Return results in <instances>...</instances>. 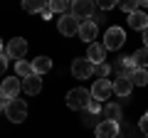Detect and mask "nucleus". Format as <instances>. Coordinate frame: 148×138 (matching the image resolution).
Instances as JSON below:
<instances>
[{
	"instance_id": "obj_12",
	"label": "nucleus",
	"mask_w": 148,
	"mask_h": 138,
	"mask_svg": "<svg viewBox=\"0 0 148 138\" xmlns=\"http://www.w3.org/2000/svg\"><path fill=\"white\" fill-rule=\"evenodd\" d=\"M22 89H25V94H30V96L40 94V91H42V77L32 74V77H27V79H22Z\"/></svg>"
},
{
	"instance_id": "obj_21",
	"label": "nucleus",
	"mask_w": 148,
	"mask_h": 138,
	"mask_svg": "<svg viewBox=\"0 0 148 138\" xmlns=\"http://www.w3.org/2000/svg\"><path fill=\"white\" fill-rule=\"evenodd\" d=\"M22 10L25 12H45V10H49V3H22Z\"/></svg>"
},
{
	"instance_id": "obj_14",
	"label": "nucleus",
	"mask_w": 148,
	"mask_h": 138,
	"mask_svg": "<svg viewBox=\"0 0 148 138\" xmlns=\"http://www.w3.org/2000/svg\"><path fill=\"white\" fill-rule=\"evenodd\" d=\"M128 25H131L133 30H141V32H143V30L148 27V15H146L143 10H136L133 15H128Z\"/></svg>"
},
{
	"instance_id": "obj_26",
	"label": "nucleus",
	"mask_w": 148,
	"mask_h": 138,
	"mask_svg": "<svg viewBox=\"0 0 148 138\" xmlns=\"http://www.w3.org/2000/svg\"><path fill=\"white\" fill-rule=\"evenodd\" d=\"M86 111H89V113H96V116H99V111H104V109H101V104H99V101H94V99H91V104H89V109H86Z\"/></svg>"
},
{
	"instance_id": "obj_28",
	"label": "nucleus",
	"mask_w": 148,
	"mask_h": 138,
	"mask_svg": "<svg viewBox=\"0 0 148 138\" xmlns=\"http://www.w3.org/2000/svg\"><path fill=\"white\" fill-rule=\"evenodd\" d=\"M5 69H8V54H0V77L5 74Z\"/></svg>"
},
{
	"instance_id": "obj_31",
	"label": "nucleus",
	"mask_w": 148,
	"mask_h": 138,
	"mask_svg": "<svg viewBox=\"0 0 148 138\" xmlns=\"http://www.w3.org/2000/svg\"><path fill=\"white\" fill-rule=\"evenodd\" d=\"M143 8H148V0H138V10H143Z\"/></svg>"
},
{
	"instance_id": "obj_20",
	"label": "nucleus",
	"mask_w": 148,
	"mask_h": 138,
	"mask_svg": "<svg viewBox=\"0 0 148 138\" xmlns=\"http://www.w3.org/2000/svg\"><path fill=\"white\" fill-rule=\"evenodd\" d=\"M15 69H17V77H20V79H27V77L35 74L32 64H30V62H25V59H22V62H17V64H15Z\"/></svg>"
},
{
	"instance_id": "obj_8",
	"label": "nucleus",
	"mask_w": 148,
	"mask_h": 138,
	"mask_svg": "<svg viewBox=\"0 0 148 138\" xmlns=\"http://www.w3.org/2000/svg\"><path fill=\"white\" fill-rule=\"evenodd\" d=\"M114 94V84H111L109 79H96L94 81V86H91V96H94V101H104V99H109V96Z\"/></svg>"
},
{
	"instance_id": "obj_6",
	"label": "nucleus",
	"mask_w": 148,
	"mask_h": 138,
	"mask_svg": "<svg viewBox=\"0 0 148 138\" xmlns=\"http://www.w3.org/2000/svg\"><path fill=\"white\" fill-rule=\"evenodd\" d=\"M79 27H82V22L77 20V17L69 12V15H62L57 20V30L62 32L64 37H72V35H79Z\"/></svg>"
},
{
	"instance_id": "obj_22",
	"label": "nucleus",
	"mask_w": 148,
	"mask_h": 138,
	"mask_svg": "<svg viewBox=\"0 0 148 138\" xmlns=\"http://www.w3.org/2000/svg\"><path fill=\"white\" fill-rule=\"evenodd\" d=\"M131 81H133L136 86H146V84H148V72H146V69H136L133 77H131Z\"/></svg>"
},
{
	"instance_id": "obj_7",
	"label": "nucleus",
	"mask_w": 148,
	"mask_h": 138,
	"mask_svg": "<svg viewBox=\"0 0 148 138\" xmlns=\"http://www.w3.org/2000/svg\"><path fill=\"white\" fill-rule=\"evenodd\" d=\"M20 89H22L20 77H5V79H3V84H0V94L5 96L8 101H10V99H17Z\"/></svg>"
},
{
	"instance_id": "obj_10",
	"label": "nucleus",
	"mask_w": 148,
	"mask_h": 138,
	"mask_svg": "<svg viewBox=\"0 0 148 138\" xmlns=\"http://www.w3.org/2000/svg\"><path fill=\"white\" fill-rule=\"evenodd\" d=\"M96 138H116L119 136V123L114 121H99V126L94 128Z\"/></svg>"
},
{
	"instance_id": "obj_16",
	"label": "nucleus",
	"mask_w": 148,
	"mask_h": 138,
	"mask_svg": "<svg viewBox=\"0 0 148 138\" xmlns=\"http://www.w3.org/2000/svg\"><path fill=\"white\" fill-rule=\"evenodd\" d=\"M101 118H104V121L119 123V118H121V106H119V104H106L104 111H101Z\"/></svg>"
},
{
	"instance_id": "obj_19",
	"label": "nucleus",
	"mask_w": 148,
	"mask_h": 138,
	"mask_svg": "<svg viewBox=\"0 0 148 138\" xmlns=\"http://www.w3.org/2000/svg\"><path fill=\"white\" fill-rule=\"evenodd\" d=\"M49 10H52V12H59V15H69L72 5H69L67 0H52V3H49Z\"/></svg>"
},
{
	"instance_id": "obj_32",
	"label": "nucleus",
	"mask_w": 148,
	"mask_h": 138,
	"mask_svg": "<svg viewBox=\"0 0 148 138\" xmlns=\"http://www.w3.org/2000/svg\"><path fill=\"white\" fill-rule=\"evenodd\" d=\"M143 42H146V47H148V27L143 30Z\"/></svg>"
},
{
	"instance_id": "obj_18",
	"label": "nucleus",
	"mask_w": 148,
	"mask_h": 138,
	"mask_svg": "<svg viewBox=\"0 0 148 138\" xmlns=\"http://www.w3.org/2000/svg\"><path fill=\"white\" fill-rule=\"evenodd\" d=\"M131 59H133V64H136V69H146L148 67V47L136 49V52L131 54Z\"/></svg>"
},
{
	"instance_id": "obj_30",
	"label": "nucleus",
	"mask_w": 148,
	"mask_h": 138,
	"mask_svg": "<svg viewBox=\"0 0 148 138\" xmlns=\"http://www.w3.org/2000/svg\"><path fill=\"white\" fill-rule=\"evenodd\" d=\"M5 106H8V99L0 94V111H5Z\"/></svg>"
},
{
	"instance_id": "obj_27",
	"label": "nucleus",
	"mask_w": 148,
	"mask_h": 138,
	"mask_svg": "<svg viewBox=\"0 0 148 138\" xmlns=\"http://www.w3.org/2000/svg\"><path fill=\"white\" fill-rule=\"evenodd\" d=\"M138 128H141V131H143V133L148 136V113H143V118L138 121Z\"/></svg>"
},
{
	"instance_id": "obj_23",
	"label": "nucleus",
	"mask_w": 148,
	"mask_h": 138,
	"mask_svg": "<svg viewBox=\"0 0 148 138\" xmlns=\"http://www.w3.org/2000/svg\"><path fill=\"white\" fill-rule=\"evenodd\" d=\"M119 8H121L123 12H128V15H133V12L138 10V0H123V3H121Z\"/></svg>"
},
{
	"instance_id": "obj_29",
	"label": "nucleus",
	"mask_w": 148,
	"mask_h": 138,
	"mask_svg": "<svg viewBox=\"0 0 148 138\" xmlns=\"http://www.w3.org/2000/svg\"><path fill=\"white\" fill-rule=\"evenodd\" d=\"M99 8H101V10H111V8H116V3H114V0H101Z\"/></svg>"
},
{
	"instance_id": "obj_25",
	"label": "nucleus",
	"mask_w": 148,
	"mask_h": 138,
	"mask_svg": "<svg viewBox=\"0 0 148 138\" xmlns=\"http://www.w3.org/2000/svg\"><path fill=\"white\" fill-rule=\"evenodd\" d=\"M109 72H111V67H109V64H96V74H99V79H106V74H109Z\"/></svg>"
},
{
	"instance_id": "obj_33",
	"label": "nucleus",
	"mask_w": 148,
	"mask_h": 138,
	"mask_svg": "<svg viewBox=\"0 0 148 138\" xmlns=\"http://www.w3.org/2000/svg\"><path fill=\"white\" fill-rule=\"evenodd\" d=\"M0 54H3V40H0Z\"/></svg>"
},
{
	"instance_id": "obj_5",
	"label": "nucleus",
	"mask_w": 148,
	"mask_h": 138,
	"mask_svg": "<svg viewBox=\"0 0 148 138\" xmlns=\"http://www.w3.org/2000/svg\"><path fill=\"white\" fill-rule=\"evenodd\" d=\"M72 15L79 22H86L94 17V3L91 0H74L72 3Z\"/></svg>"
},
{
	"instance_id": "obj_3",
	"label": "nucleus",
	"mask_w": 148,
	"mask_h": 138,
	"mask_svg": "<svg viewBox=\"0 0 148 138\" xmlns=\"http://www.w3.org/2000/svg\"><path fill=\"white\" fill-rule=\"evenodd\" d=\"M5 116L10 118L12 123H22L27 118L25 101H22V99H10V101H8V106H5Z\"/></svg>"
},
{
	"instance_id": "obj_13",
	"label": "nucleus",
	"mask_w": 148,
	"mask_h": 138,
	"mask_svg": "<svg viewBox=\"0 0 148 138\" xmlns=\"http://www.w3.org/2000/svg\"><path fill=\"white\" fill-rule=\"evenodd\" d=\"M131 89H133V81L128 79V77H119V79L114 81V94L121 96V99H126V96L131 94Z\"/></svg>"
},
{
	"instance_id": "obj_17",
	"label": "nucleus",
	"mask_w": 148,
	"mask_h": 138,
	"mask_svg": "<svg viewBox=\"0 0 148 138\" xmlns=\"http://www.w3.org/2000/svg\"><path fill=\"white\" fill-rule=\"evenodd\" d=\"M32 69H35V74H37V77L47 74L49 69H52V59H49V57H37L35 62H32Z\"/></svg>"
},
{
	"instance_id": "obj_4",
	"label": "nucleus",
	"mask_w": 148,
	"mask_h": 138,
	"mask_svg": "<svg viewBox=\"0 0 148 138\" xmlns=\"http://www.w3.org/2000/svg\"><path fill=\"white\" fill-rule=\"evenodd\" d=\"M94 72H96V64L91 62L89 57H79V59L72 62V74L77 77V79H89Z\"/></svg>"
},
{
	"instance_id": "obj_24",
	"label": "nucleus",
	"mask_w": 148,
	"mask_h": 138,
	"mask_svg": "<svg viewBox=\"0 0 148 138\" xmlns=\"http://www.w3.org/2000/svg\"><path fill=\"white\" fill-rule=\"evenodd\" d=\"M96 118H101V116H96V113H89V111H86V113H84V126L96 128V126H99V123H96Z\"/></svg>"
},
{
	"instance_id": "obj_1",
	"label": "nucleus",
	"mask_w": 148,
	"mask_h": 138,
	"mask_svg": "<svg viewBox=\"0 0 148 138\" xmlns=\"http://www.w3.org/2000/svg\"><path fill=\"white\" fill-rule=\"evenodd\" d=\"M91 89H84V86H77V89H72L67 94V106L74 109V111H86L91 104Z\"/></svg>"
},
{
	"instance_id": "obj_11",
	"label": "nucleus",
	"mask_w": 148,
	"mask_h": 138,
	"mask_svg": "<svg viewBox=\"0 0 148 138\" xmlns=\"http://www.w3.org/2000/svg\"><path fill=\"white\" fill-rule=\"evenodd\" d=\"M96 32H99V27H96L91 20H86V22H82V27H79V40H84V42L94 44V40H96Z\"/></svg>"
},
{
	"instance_id": "obj_2",
	"label": "nucleus",
	"mask_w": 148,
	"mask_h": 138,
	"mask_svg": "<svg viewBox=\"0 0 148 138\" xmlns=\"http://www.w3.org/2000/svg\"><path fill=\"white\" fill-rule=\"evenodd\" d=\"M123 42H126V32H123V27H109V30L104 32V47H106V52L109 49H121L123 47Z\"/></svg>"
},
{
	"instance_id": "obj_9",
	"label": "nucleus",
	"mask_w": 148,
	"mask_h": 138,
	"mask_svg": "<svg viewBox=\"0 0 148 138\" xmlns=\"http://www.w3.org/2000/svg\"><path fill=\"white\" fill-rule=\"evenodd\" d=\"M25 52H27V42L22 37H12L10 42H8V49H5L8 59H17V62H22Z\"/></svg>"
},
{
	"instance_id": "obj_15",
	"label": "nucleus",
	"mask_w": 148,
	"mask_h": 138,
	"mask_svg": "<svg viewBox=\"0 0 148 138\" xmlns=\"http://www.w3.org/2000/svg\"><path fill=\"white\" fill-rule=\"evenodd\" d=\"M86 57L91 59L94 64H104V59H106V47L104 44H89V52H86Z\"/></svg>"
}]
</instances>
